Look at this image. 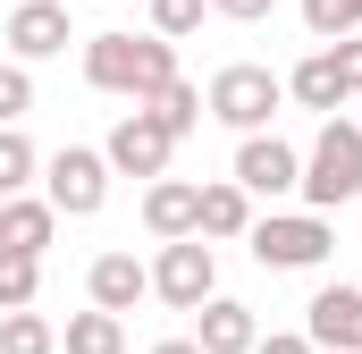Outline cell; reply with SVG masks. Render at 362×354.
<instances>
[{
  "label": "cell",
  "mask_w": 362,
  "mask_h": 354,
  "mask_svg": "<svg viewBox=\"0 0 362 354\" xmlns=\"http://www.w3.org/2000/svg\"><path fill=\"white\" fill-rule=\"evenodd\" d=\"M85 85L144 110L160 85H177V42H160V34H93L85 42Z\"/></svg>",
  "instance_id": "obj_1"
},
{
  "label": "cell",
  "mask_w": 362,
  "mask_h": 354,
  "mask_svg": "<svg viewBox=\"0 0 362 354\" xmlns=\"http://www.w3.org/2000/svg\"><path fill=\"white\" fill-rule=\"evenodd\" d=\"M303 211H337V202H354L362 194V127L354 118H320V135H312V152H303Z\"/></svg>",
  "instance_id": "obj_2"
},
{
  "label": "cell",
  "mask_w": 362,
  "mask_h": 354,
  "mask_svg": "<svg viewBox=\"0 0 362 354\" xmlns=\"http://www.w3.org/2000/svg\"><path fill=\"white\" fill-rule=\"evenodd\" d=\"M278 101H286V76H270V68H253V59L219 68V76H211V93H202V110H211L219 127H236V135H270Z\"/></svg>",
  "instance_id": "obj_3"
},
{
  "label": "cell",
  "mask_w": 362,
  "mask_h": 354,
  "mask_svg": "<svg viewBox=\"0 0 362 354\" xmlns=\"http://www.w3.org/2000/svg\"><path fill=\"white\" fill-rule=\"evenodd\" d=\"M245 245H253L262 270H320L329 245H337V228H329L320 211H270V219H253Z\"/></svg>",
  "instance_id": "obj_4"
},
{
  "label": "cell",
  "mask_w": 362,
  "mask_h": 354,
  "mask_svg": "<svg viewBox=\"0 0 362 354\" xmlns=\"http://www.w3.org/2000/svg\"><path fill=\"white\" fill-rule=\"evenodd\" d=\"M42 202H51L59 219H93V211L110 202V161H101L93 144H59V152L42 161Z\"/></svg>",
  "instance_id": "obj_5"
},
{
  "label": "cell",
  "mask_w": 362,
  "mask_h": 354,
  "mask_svg": "<svg viewBox=\"0 0 362 354\" xmlns=\"http://www.w3.org/2000/svg\"><path fill=\"white\" fill-rule=\"evenodd\" d=\"M152 295H160L169 312H202V304L219 295V253H211L202 236L160 245V262H152Z\"/></svg>",
  "instance_id": "obj_6"
},
{
  "label": "cell",
  "mask_w": 362,
  "mask_h": 354,
  "mask_svg": "<svg viewBox=\"0 0 362 354\" xmlns=\"http://www.w3.org/2000/svg\"><path fill=\"white\" fill-rule=\"evenodd\" d=\"M169 152H177V135H169L152 110H127V118L110 127V144H101L110 177H144V185H160V177H169Z\"/></svg>",
  "instance_id": "obj_7"
},
{
  "label": "cell",
  "mask_w": 362,
  "mask_h": 354,
  "mask_svg": "<svg viewBox=\"0 0 362 354\" xmlns=\"http://www.w3.org/2000/svg\"><path fill=\"white\" fill-rule=\"evenodd\" d=\"M303 338L312 354H362V287H320L312 304H303Z\"/></svg>",
  "instance_id": "obj_8"
},
{
  "label": "cell",
  "mask_w": 362,
  "mask_h": 354,
  "mask_svg": "<svg viewBox=\"0 0 362 354\" xmlns=\"http://www.w3.org/2000/svg\"><path fill=\"white\" fill-rule=\"evenodd\" d=\"M236 185H245V194H295V185H303V152H295V144H286V135H245V144H236Z\"/></svg>",
  "instance_id": "obj_9"
},
{
  "label": "cell",
  "mask_w": 362,
  "mask_h": 354,
  "mask_svg": "<svg viewBox=\"0 0 362 354\" xmlns=\"http://www.w3.org/2000/svg\"><path fill=\"white\" fill-rule=\"evenodd\" d=\"M68 42H76V25H68L59 0H17V8H8V51H17V68H25V59H51V51H68Z\"/></svg>",
  "instance_id": "obj_10"
},
{
  "label": "cell",
  "mask_w": 362,
  "mask_h": 354,
  "mask_svg": "<svg viewBox=\"0 0 362 354\" xmlns=\"http://www.w3.org/2000/svg\"><path fill=\"white\" fill-rule=\"evenodd\" d=\"M194 346H202V354H253V346H262V321H253V304H236V295H211V304L194 312Z\"/></svg>",
  "instance_id": "obj_11"
},
{
  "label": "cell",
  "mask_w": 362,
  "mask_h": 354,
  "mask_svg": "<svg viewBox=\"0 0 362 354\" xmlns=\"http://www.w3.org/2000/svg\"><path fill=\"white\" fill-rule=\"evenodd\" d=\"M144 228H152L160 245H185V236L202 228V185H185V177L144 185Z\"/></svg>",
  "instance_id": "obj_12"
},
{
  "label": "cell",
  "mask_w": 362,
  "mask_h": 354,
  "mask_svg": "<svg viewBox=\"0 0 362 354\" xmlns=\"http://www.w3.org/2000/svg\"><path fill=\"white\" fill-rule=\"evenodd\" d=\"M85 295H93V312H135V304L152 295V270L135 262V253H93Z\"/></svg>",
  "instance_id": "obj_13"
},
{
  "label": "cell",
  "mask_w": 362,
  "mask_h": 354,
  "mask_svg": "<svg viewBox=\"0 0 362 354\" xmlns=\"http://www.w3.org/2000/svg\"><path fill=\"white\" fill-rule=\"evenodd\" d=\"M51 236H59V211H51L42 194H8V202H0V253L42 262V253H51Z\"/></svg>",
  "instance_id": "obj_14"
},
{
  "label": "cell",
  "mask_w": 362,
  "mask_h": 354,
  "mask_svg": "<svg viewBox=\"0 0 362 354\" xmlns=\"http://www.w3.org/2000/svg\"><path fill=\"white\" fill-rule=\"evenodd\" d=\"M194 236H202V245H211V236H219V245H228V236H253V194H245L236 177H211V185H202V228H194Z\"/></svg>",
  "instance_id": "obj_15"
},
{
  "label": "cell",
  "mask_w": 362,
  "mask_h": 354,
  "mask_svg": "<svg viewBox=\"0 0 362 354\" xmlns=\"http://www.w3.org/2000/svg\"><path fill=\"white\" fill-rule=\"evenodd\" d=\"M286 93H295L303 110H320V118H337V110H346V85H337V59H329V51H312V59L286 76Z\"/></svg>",
  "instance_id": "obj_16"
},
{
  "label": "cell",
  "mask_w": 362,
  "mask_h": 354,
  "mask_svg": "<svg viewBox=\"0 0 362 354\" xmlns=\"http://www.w3.org/2000/svg\"><path fill=\"white\" fill-rule=\"evenodd\" d=\"M59 354H127V321L118 312H68Z\"/></svg>",
  "instance_id": "obj_17"
},
{
  "label": "cell",
  "mask_w": 362,
  "mask_h": 354,
  "mask_svg": "<svg viewBox=\"0 0 362 354\" xmlns=\"http://www.w3.org/2000/svg\"><path fill=\"white\" fill-rule=\"evenodd\" d=\"M144 110H152V118H160V127H169V135H194V127H202V118H211V110H202V85H160L152 93V101H144Z\"/></svg>",
  "instance_id": "obj_18"
},
{
  "label": "cell",
  "mask_w": 362,
  "mask_h": 354,
  "mask_svg": "<svg viewBox=\"0 0 362 354\" xmlns=\"http://www.w3.org/2000/svg\"><path fill=\"white\" fill-rule=\"evenodd\" d=\"M0 354H59V329L42 312H0Z\"/></svg>",
  "instance_id": "obj_19"
},
{
  "label": "cell",
  "mask_w": 362,
  "mask_h": 354,
  "mask_svg": "<svg viewBox=\"0 0 362 354\" xmlns=\"http://www.w3.org/2000/svg\"><path fill=\"white\" fill-rule=\"evenodd\" d=\"M34 169H42V152H34L17 127H0V202H8V194H25V185H34Z\"/></svg>",
  "instance_id": "obj_20"
},
{
  "label": "cell",
  "mask_w": 362,
  "mask_h": 354,
  "mask_svg": "<svg viewBox=\"0 0 362 354\" xmlns=\"http://www.w3.org/2000/svg\"><path fill=\"white\" fill-rule=\"evenodd\" d=\"M303 25H312V42H346V34H362V0H303Z\"/></svg>",
  "instance_id": "obj_21"
},
{
  "label": "cell",
  "mask_w": 362,
  "mask_h": 354,
  "mask_svg": "<svg viewBox=\"0 0 362 354\" xmlns=\"http://www.w3.org/2000/svg\"><path fill=\"white\" fill-rule=\"evenodd\" d=\"M34 295H42V262L0 253V312H34Z\"/></svg>",
  "instance_id": "obj_22"
},
{
  "label": "cell",
  "mask_w": 362,
  "mask_h": 354,
  "mask_svg": "<svg viewBox=\"0 0 362 354\" xmlns=\"http://www.w3.org/2000/svg\"><path fill=\"white\" fill-rule=\"evenodd\" d=\"M202 17H211V0H152V34L160 42H185Z\"/></svg>",
  "instance_id": "obj_23"
},
{
  "label": "cell",
  "mask_w": 362,
  "mask_h": 354,
  "mask_svg": "<svg viewBox=\"0 0 362 354\" xmlns=\"http://www.w3.org/2000/svg\"><path fill=\"white\" fill-rule=\"evenodd\" d=\"M25 110H34V76H25L17 59H0V127H17Z\"/></svg>",
  "instance_id": "obj_24"
},
{
  "label": "cell",
  "mask_w": 362,
  "mask_h": 354,
  "mask_svg": "<svg viewBox=\"0 0 362 354\" xmlns=\"http://www.w3.org/2000/svg\"><path fill=\"white\" fill-rule=\"evenodd\" d=\"M329 59H337V85H346V101H362V34L329 42Z\"/></svg>",
  "instance_id": "obj_25"
},
{
  "label": "cell",
  "mask_w": 362,
  "mask_h": 354,
  "mask_svg": "<svg viewBox=\"0 0 362 354\" xmlns=\"http://www.w3.org/2000/svg\"><path fill=\"white\" fill-rule=\"evenodd\" d=\"M278 0H211V17H228V25H262Z\"/></svg>",
  "instance_id": "obj_26"
},
{
  "label": "cell",
  "mask_w": 362,
  "mask_h": 354,
  "mask_svg": "<svg viewBox=\"0 0 362 354\" xmlns=\"http://www.w3.org/2000/svg\"><path fill=\"white\" fill-rule=\"evenodd\" d=\"M253 354H312V338H303V329H270Z\"/></svg>",
  "instance_id": "obj_27"
},
{
  "label": "cell",
  "mask_w": 362,
  "mask_h": 354,
  "mask_svg": "<svg viewBox=\"0 0 362 354\" xmlns=\"http://www.w3.org/2000/svg\"><path fill=\"white\" fill-rule=\"evenodd\" d=\"M152 354H202V346H194V338H160Z\"/></svg>",
  "instance_id": "obj_28"
},
{
  "label": "cell",
  "mask_w": 362,
  "mask_h": 354,
  "mask_svg": "<svg viewBox=\"0 0 362 354\" xmlns=\"http://www.w3.org/2000/svg\"><path fill=\"white\" fill-rule=\"evenodd\" d=\"M354 127H362V118H354Z\"/></svg>",
  "instance_id": "obj_29"
}]
</instances>
